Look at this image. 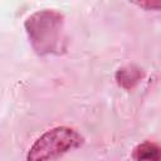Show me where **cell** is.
<instances>
[{"instance_id":"cell-1","label":"cell","mask_w":161,"mask_h":161,"mask_svg":"<svg viewBox=\"0 0 161 161\" xmlns=\"http://www.w3.org/2000/svg\"><path fill=\"white\" fill-rule=\"evenodd\" d=\"M25 29L34 50L40 54H50L62 49L63 16L54 10H39L25 21Z\"/></svg>"},{"instance_id":"cell-2","label":"cell","mask_w":161,"mask_h":161,"mask_svg":"<svg viewBox=\"0 0 161 161\" xmlns=\"http://www.w3.org/2000/svg\"><path fill=\"white\" fill-rule=\"evenodd\" d=\"M84 138L75 130L65 126L54 127L43 133L28 151L26 161H53L80 147Z\"/></svg>"},{"instance_id":"cell-3","label":"cell","mask_w":161,"mask_h":161,"mask_svg":"<svg viewBox=\"0 0 161 161\" xmlns=\"http://www.w3.org/2000/svg\"><path fill=\"white\" fill-rule=\"evenodd\" d=\"M136 161H161V147L153 142L137 145L132 153Z\"/></svg>"},{"instance_id":"cell-4","label":"cell","mask_w":161,"mask_h":161,"mask_svg":"<svg viewBox=\"0 0 161 161\" xmlns=\"http://www.w3.org/2000/svg\"><path fill=\"white\" fill-rule=\"evenodd\" d=\"M141 78H142V73L140 72L138 68H135V67H125L118 69V72L116 73L117 83L123 88L133 87Z\"/></svg>"},{"instance_id":"cell-5","label":"cell","mask_w":161,"mask_h":161,"mask_svg":"<svg viewBox=\"0 0 161 161\" xmlns=\"http://www.w3.org/2000/svg\"><path fill=\"white\" fill-rule=\"evenodd\" d=\"M132 4L142 8L145 10H161V0L156 1H133Z\"/></svg>"}]
</instances>
